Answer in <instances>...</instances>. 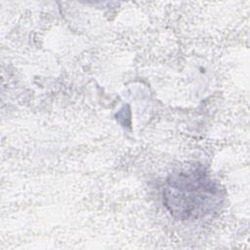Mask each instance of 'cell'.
Masks as SVG:
<instances>
[{
  "mask_svg": "<svg viewBox=\"0 0 250 250\" xmlns=\"http://www.w3.org/2000/svg\"><path fill=\"white\" fill-rule=\"evenodd\" d=\"M217 192L218 188L202 168L190 167L171 175L164 190V202L175 217L196 218L208 210Z\"/></svg>",
  "mask_w": 250,
  "mask_h": 250,
  "instance_id": "6da1fadb",
  "label": "cell"
}]
</instances>
